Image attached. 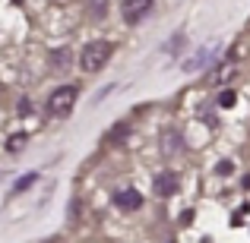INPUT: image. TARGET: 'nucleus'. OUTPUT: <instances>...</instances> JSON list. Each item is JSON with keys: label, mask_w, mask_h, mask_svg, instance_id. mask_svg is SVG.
I'll list each match as a JSON object with an SVG mask.
<instances>
[{"label": "nucleus", "mask_w": 250, "mask_h": 243, "mask_svg": "<svg viewBox=\"0 0 250 243\" xmlns=\"http://www.w3.org/2000/svg\"><path fill=\"white\" fill-rule=\"evenodd\" d=\"M111 54H114V44L111 41H89L80 51V70L83 73H98V70L108 63Z\"/></svg>", "instance_id": "nucleus-1"}, {"label": "nucleus", "mask_w": 250, "mask_h": 243, "mask_svg": "<svg viewBox=\"0 0 250 243\" xmlns=\"http://www.w3.org/2000/svg\"><path fill=\"white\" fill-rule=\"evenodd\" d=\"M76 98H80V85H73V82L54 89V92H51V98H48V114L51 117H67L70 111H73Z\"/></svg>", "instance_id": "nucleus-2"}, {"label": "nucleus", "mask_w": 250, "mask_h": 243, "mask_svg": "<svg viewBox=\"0 0 250 243\" xmlns=\"http://www.w3.org/2000/svg\"><path fill=\"white\" fill-rule=\"evenodd\" d=\"M155 0H124V19L127 22H140V19H146L149 13H152Z\"/></svg>", "instance_id": "nucleus-3"}, {"label": "nucleus", "mask_w": 250, "mask_h": 243, "mask_svg": "<svg viewBox=\"0 0 250 243\" xmlns=\"http://www.w3.org/2000/svg\"><path fill=\"white\" fill-rule=\"evenodd\" d=\"M114 206L121 208V212H133V208L143 206V196L136 193L133 187H121V189L114 193Z\"/></svg>", "instance_id": "nucleus-4"}, {"label": "nucleus", "mask_w": 250, "mask_h": 243, "mask_svg": "<svg viewBox=\"0 0 250 243\" xmlns=\"http://www.w3.org/2000/svg\"><path fill=\"white\" fill-rule=\"evenodd\" d=\"M234 73H238V67H234L231 60H228V63H219L212 73H206V85H212V89H219V85H228V82L234 79Z\"/></svg>", "instance_id": "nucleus-5"}, {"label": "nucleus", "mask_w": 250, "mask_h": 243, "mask_svg": "<svg viewBox=\"0 0 250 243\" xmlns=\"http://www.w3.org/2000/svg\"><path fill=\"white\" fill-rule=\"evenodd\" d=\"M177 187H181V177H177L174 170H162V174L155 177V196H174Z\"/></svg>", "instance_id": "nucleus-6"}, {"label": "nucleus", "mask_w": 250, "mask_h": 243, "mask_svg": "<svg viewBox=\"0 0 250 243\" xmlns=\"http://www.w3.org/2000/svg\"><path fill=\"white\" fill-rule=\"evenodd\" d=\"M215 51H219L215 44H209V48H200V51H196V54H193V57L187 60V67H184V70H190V73H193V70H203L206 63H212Z\"/></svg>", "instance_id": "nucleus-7"}, {"label": "nucleus", "mask_w": 250, "mask_h": 243, "mask_svg": "<svg viewBox=\"0 0 250 243\" xmlns=\"http://www.w3.org/2000/svg\"><path fill=\"white\" fill-rule=\"evenodd\" d=\"M70 57H73V51H70V48H57L54 54H51V67H54V70H67L70 67Z\"/></svg>", "instance_id": "nucleus-8"}, {"label": "nucleus", "mask_w": 250, "mask_h": 243, "mask_svg": "<svg viewBox=\"0 0 250 243\" xmlns=\"http://www.w3.org/2000/svg\"><path fill=\"white\" fill-rule=\"evenodd\" d=\"M25 142H29V136H25V133H13L10 139H6V152H22Z\"/></svg>", "instance_id": "nucleus-9"}, {"label": "nucleus", "mask_w": 250, "mask_h": 243, "mask_svg": "<svg viewBox=\"0 0 250 243\" xmlns=\"http://www.w3.org/2000/svg\"><path fill=\"white\" fill-rule=\"evenodd\" d=\"M35 180H38V174H25V177H19V180H16V187H13V196L25 193V189H29V187H32Z\"/></svg>", "instance_id": "nucleus-10"}, {"label": "nucleus", "mask_w": 250, "mask_h": 243, "mask_svg": "<svg viewBox=\"0 0 250 243\" xmlns=\"http://www.w3.org/2000/svg\"><path fill=\"white\" fill-rule=\"evenodd\" d=\"M89 10H92V16H104L108 13V0H89Z\"/></svg>", "instance_id": "nucleus-11"}, {"label": "nucleus", "mask_w": 250, "mask_h": 243, "mask_svg": "<svg viewBox=\"0 0 250 243\" xmlns=\"http://www.w3.org/2000/svg\"><path fill=\"white\" fill-rule=\"evenodd\" d=\"M234 98H238V95H234V89H225V92L219 95V108H231Z\"/></svg>", "instance_id": "nucleus-12"}, {"label": "nucleus", "mask_w": 250, "mask_h": 243, "mask_svg": "<svg viewBox=\"0 0 250 243\" xmlns=\"http://www.w3.org/2000/svg\"><path fill=\"white\" fill-rule=\"evenodd\" d=\"M29 111H32V101H29V98H19V104H16V114H29Z\"/></svg>", "instance_id": "nucleus-13"}]
</instances>
